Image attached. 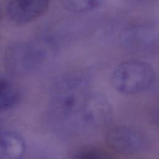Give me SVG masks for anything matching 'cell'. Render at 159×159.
Returning <instances> with one entry per match:
<instances>
[{"instance_id":"obj_4","label":"cell","mask_w":159,"mask_h":159,"mask_svg":"<svg viewBox=\"0 0 159 159\" xmlns=\"http://www.w3.org/2000/svg\"><path fill=\"white\" fill-rule=\"evenodd\" d=\"M107 146L114 152L126 155L140 153L145 148L146 141L142 134L128 126H115L108 130L105 135Z\"/></svg>"},{"instance_id":"obj_11","label":"cell","mask_w":159,"mask_h":159,"mask_svg":"<svg viewBox=\"0 0 159 159\" xmlns=\"http://www.w3.org/2000/svg\"><path fill=\"white\" fill-rule=\"evenodd\" d=\"M74 158L83 159H99L110 158L108 153L95 147H86L78 150L73 155Z\"/></svg>"},{"instance_id":"obj_1","label":"cell","mask_w":159,"mask_h":159,"mask_svg":"<svg viewBox=\"0 0 159 159\" xmlns=\"http://www.w3.org/2000/svg\"><path fill=\"white\" fill-rule=\"evenodd\" d=\"M55 51L53 42L47 37L14 42L6 50L4 65L11 75H25L43 66L53 58Z\"/></svg>"},{"instance_id":"obj_2","label":"cell","mask_w":159,"mask_h":159,"mask_svg":"<svg viewBox=\"0 0 159 159\" xmlns=\"http://www.w3.org/2000/svg\"><path fill=\"white\" fill-rule=\"evenodd\" d=\"M90 94L89 83L84 78L78 76L63 78L51 89L50 109L61 119L79 115Z\"/></svg>"},{"instance_id":"obj_9","label":"cell","mask_w":159,"mask_h":159,"mask_svg":"<svg viewBox=\"0 0 159 159\" xmlns=\"http://www.w3.org/2000/svg\"><path fill=\"white\" fill-rule=\"evenodd\" d=\"M20 93L10 80L0 76V112L14 107L19 102Z\"/></svg>"},{"instance_id":"obj_6","label":"cell","mask_w":159,"mask_h":159,"mask_svg":"<svg viewBox=\"0 0 159 159\" xmlns=\"http://www.w3.org/2000/svg\"><path fill=\"white\" fill-rule=\"evenodd\" d=\"M49 4L50 0H9L6 12L12 22L24 25L42 16Z\"/></svg>"},{"instance_id":"obj_10","label":"cell","mask_w":159,"mask_h":159,"mask_svg":"<svg viewBox=\"0 0 159 159\" xmlns=\"http://www.w3.org/2000/svg\"><path fill=\"white\" fill-rule=\"evenodd\" d=\"M61 5L68 11L86 12L98 9L103 0H60Z\"/></svg>"},{"instance_id":"obj_7","label":"cell","mask_w":159,"mask_h":159,"mask_svg":"<svg viewBox=\"0 0 159 159\" xmlns=\"http://www.w3.org/2000/svg\"><path fill=\"white\" fill-rule=\"evenodd\" d=\"M157 38L153 29L143 25L129 27L120 35L122 43L127 48L138 52L154 48Z\"/></svg>"},{"instance_id":"obj_12","label":"cell","mask_w":159,"mask_h":159,"mask_svg":"<svg viewBox=\"0 0 159 159\" xmlns=\"http://www.w3.org/2000/svg\"><path fill=\"white\" fill-rule=\"evenodd\" d=\"M132 1V2H137V3H143V2H150L151 1L153 0H129Z\"/></svg>"},{"instance_id":"obj_3","label":"cell","mask_w":159,"mask_h":159,"mask_svg":"<svg viewBox=\"0 0 159 159\" xmlns=\"http://www.w3.org/2000/svg\"><path fill=\"white\" fill-rule=\"evenodd\" d=\"M153 68L145 61L130 60L122 62L113 71L111 83L119 93L136 94L150 88L155 80Z\"/></svg>"},{"instance_id":"obj_5","label":"cell","mask_w":159,"mask_h":159,"mask_svg":"<svg viewBox=\"0 0 159 159\" xmlns=\"http://www.w3.org/2000/svg\"><path fill=\"white\" fill-rule=\"evenodd\" d=\"M113 116V108L109 100L101 94H90L79 116L83 124L100 128L107 125Z\"/></svg>"},{"instance_id":"obj_8","label":"cell","mask_w":159,"mask_h":159,"mask_svg":"<svg viewBox=\"0 0 159 159\" xmlns=\"http://www.w3.org/2000/svg\"><path fill=\"white\" fill-rule=\"evenodd\" d=\"M26 149L23 137L13 131L0 132V159H19Z\"/></svg>"}]
</instances>
